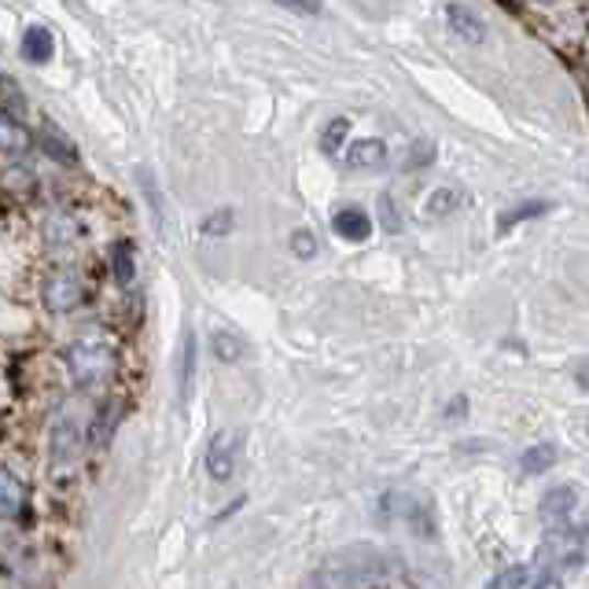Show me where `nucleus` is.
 I'll return each mask as SVG.
<instances>
[{"label":"nucleus","mask_w":589,"mask_h":589,"mask_svg":"<svg viewBox=\"0 0 589 589\" xmlns=\"http://www.w3.org/2000/svg\"><path fill=\"white\" fill-rule=\"evenodd\" d=\"M294 251H299L302 258H310L313 255V240L307 233H299V236H294Z\"/></svg>","instance_id":"4be33fe9"},{"label":"nucleus","mask_w":589,"mask_h":589,"mask_svg":"<svg viewBox=\"0 0 589 589\" xmlns=\"http://www.w3.org/2000/svg\"><path fill=\"white\" fill-rule=\"evenodd\" d=\"M41 299H45V310L56 313V318H67L86 302V277L74 266H56L41 284Z\"/></svg>","instance_id":"f03ea898"},{"label":"nucleus","mask_w":589,"mask_h":589,"mask_svg":"<svg viewBox=\"0 0 589 589\" xmlns=\"http://www.w3.org/2000/svg\"><path fill=\"white\" fill-rule=\"evenodd\" d=\"M236 454H240V438L221 431V435L210 438V449H207V468L214 479H229L236 468Z\"/></svg>","instance_id":"20e7f679"},{"label":"nucleus","mask_w":589,"mask_h":589,"mask_svg":"<svg viewBox=\"0 0 589 589\" xmlns=\"http://www.w3.org/2000/svg\"><path fill=\"white\" fill-rule=\"evenodd\" d=\"M52 52H56V41H52V34L45 26H30L23 34V56L30 63H48Z\"/></svg>","instance_id":"9b49d317"},{"label":"nucleus","mask_w":589,"mask_h":589,"mask_svg":"<svg viewBox=\"0 0 589 589\" xmlns=\"http://www.w3.org/2000/svg\"><path fill=\"white\" fill-rule=\"evenodd\" d=\"M214 346H218V357H221V362H236V357H240V340H236V335L214 332Z\"/></svg>","instance_id":"aec40b11"},{"label":"nucleus","mask_w":589,"mask_h":589,"mask_svg":"<svg viewBox=\"0 0 589 589\" xmlns=\"http://www.w3.org/2000/svg\"><path fill=\"white\" fill-rule=\"evenodd\" d=\"M67 365L81 384H108L114 376V351L103 340H81L67 351Z\"/></svg>","instance_id":"7ed1b4c3"},{"label":"nucleus","mask_w":589,"mask_h":589,"mask_svg":"<svg viewBox=\"0 0 589 589\" xmlns=\"http://www.w3.org/2000/svg\"><path fill=\"white\" fill-rule=\"evenodd\" d=\"M26 504V487L23 479L12 476L8 468H0V523L4 520H19Z\"/></svg>","instance_id":"0eeeda50"},{"label":"nucleus","mask_w":589,"mask_h":589,"mask_svg":"<svg viewBox=\"0 0 589 589\" xmlns=\"http://www.w3.org/2000/svg\"><path fill=\"white\" fill-rule=\"evenodd\" d=\"M346 133H351V122H346V119H335L332 125H329V130H324V136H321V147H324V152H340V144H343V136Z\"/></svg>","instance_id":"6ab92c4d"},{"label":"nucleus","mask_w":589,"mask_h":589,"mask_svg":"<svg viewBox=\"0 0 589 589\" xmlns=\"http://www.w3.org/2000/svg\"><path fill=\"white\" fill-rule=\"evenodd\" d=\"M575 487H553L549 493L542 498V520L549 523V531L553 527H564V520L575 512Z\"/></svg>","instance_id":"6e6552de"},{"label":"nucleus","mask_w":589,"mask_h":589,"mask_svg":"<svg viewBox=\"0 0 589 589\" xmlns=\"http://www.w3.org/2000/svg\"><path fill=\"white\" fill-rule=\"evenodd\" d=\"M553 465H556V446H553V442H538V446L523 449V457H520L523 476H542V471H549Z\"/></svg>","instance_id":"f8f14e48"},{"label":"nucleus","mask_w":589,"mask_h":589,"mask_svg":"<svg viewBox=\"0 0 589 589\" xmlns=\"http://www.w3.org/2000/svg\"><path fill=\"white\" fill-rule=\"evenodd\" d=\"M538 560L549 567H578L589 560V523L582 527H553L545 534L542 549H538Z\"/></svg>","instance_id":"f257e3e1"},{"label":"nucleus","mask_w":589,"mask_h":589,"mask_svg":"<svg viewBox=\"0 0 589 589\" xmlns=\"http://www.w3.org/2000/svg\"><path fill=\"white\" fill-rule=\"evenodd\" d=\"M45 152L52 155V159H59V163H67V166L78 163V152H74L70 141H63L59 133H45Z\"/></svg>","instance_id":"2eb2a0df"},{"label":"nucleus","mask_w":589,"mask_h":589,"mask_svg":"<svg viewBox=\"0 0 589 589\" xmlns=\"http://www.w3.org/2000/svg\"><path fill=\"white\" fill-rule=\"evenodd\" d=\"M229 229H233V210H218V214L199 221V233L203 236H225Z\"/></svg>","instance_id":"dca6fc26"},{"label":"nucleus","mask_w":589,"mask_h":589,"mask_svg":"<svg viewBox=\"0 0 589 589\" xmlns=\"http://www.w3.org/2000/svg\"><path fill=\"white\" fill-rule=\"evenodd\" d=\"M531 589H564V578L556 575V571H542L538 578H534Z\"/></svg>","instance_id":"412c9836"},{"label":"nucleus","mask_w":589,"mask_h":589,"mask_svg":"<svg viewBox=\"0 0 589 589\" xmlns=\"http://www.w3.org/2000/svg\"><path fill=\"white\" fill-rule=\"evenodd\" d=\"M545 210H549V203H545V199H534V203L515 207V210H509V214L498 218V233H509L512 225H520V221H527V218H538V214H545Z\"/></svg>","instance_id":"ddd939ff"},{"label":"nucleus","mask_w":589,"mask_h":589,"mask_svg":"<svg viewBox=\"0 0 589 589\" xmlns=\"http://www.w3.org/2000/svg\"><path fill=\"white\" fill-rule=\"evenodd\" d=\"M527 578H531L527 567L515 564V567H504L501 575H493L487 589H527Z\"/></svg>","instance_id":"4468645a"},{"label":"nucleus","mask_w":589,"mask_h":589,"mask_svg":"<svg viewBox=\"0 0 589 589\" xmlns=\"http://www.w3.org/2000/svg\"><path fill=\"white\" fill-rule=\"evenodd\" d=\"M446 15H449V23H454V34L457 37H465V41H482L487 37V30H482V19L471 12V8H465V4H449L446 8Z\"/></svg>","instance_id":"9d476101"},{"label":"nucleus","mask_w":589,"mask_h":589,"mask_svg":"<svg viewBox=\"0 0 589 589\" xmlns=\"http://www.w3.org/2000/svg\"><path fill=\"white\" fill-rule=\"evenodd\" d=\"M332 229L346 244H362V240L373 236V218H368L362 207H343V210H335Z\"/></svg>","instance_id":"39448f33"},{"label":"nucleus","mask_w":589,"mask_h":589,"mask_svg":"<svg viewBox=\"0 0 589 589\" xmlns=\"http://www.w3.org/2000/svg\"><path fill=\"white\" fill-rule=\"evenodd\" d=\"M343 159L351 170H376V166L387 163V144L376 141V136H362V141H354L351 147H346Z\"/></svg>","instance_id":"423d86ee"},{"label":"nucleus","mask_w":589,"mask_h":589,"mask_svg":"<svg viewBox=\"0 0 589 589\" xmlns=\"http://www.w3.org/2000/svg\"><path fill=\"white\" fill-rule=\"evenodd\" d=\"M457 199H460V192H457V188H438V192L427 199V214H431V218H438V214H449V210L457 207Z\"/></svg>","instance_id":"f3484780"},{"label":"nucleus","mask_w":589,"mask_h":589,"mask_svg":"<svg viewBox=\"0 0 589 589\" xmlns=\"http://www.w3.org/2000/svg\"><path fill=\"white\" fill-rule=\"evenodd\" d=\"M114 277H119V284H130L133 280V247L130 244L114 247Z\"/></svg>","instance_id":"a211bd4d"},{"label":"nucleus","mask_w":589,"mask_h":589,"mask_svg":"<svg viewBox=\"0 0 589 589\" xmlns=\"http://www.w3.org/2000/svg\"><path fill=\"white\" fill-rule=\"evenodd\" d=\"M30 130L23 122H15L8 111H0V152H8V155H23L26 147H30Z\"/></svg>","instance_id":"1a4fd4ad"},{"label":"nucleus","mask_w":589,"mask_h":589,"mask_svg":"<svg viewBox=\"0 0 589 589\" xmlns=\"http://www.w3.org/2000/svg\"><path fill=\"white\" fill-rule=\"evenodd\" d=\"M575 380H578V387H582V391H589V362H578L575 365Z\"/></svg>","instance_id":"5701e85b"}]
</instances>
